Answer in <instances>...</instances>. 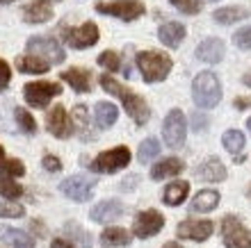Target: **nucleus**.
Listing matches in <instances>:
<instances>
[{"mask_svg":"<svg viewBox=\"0 0 251 248\" xmlns=\"http://www.w3.org/2000/svg\"><path fill=\"white\" fill-rule=\"evenodd\" d=\"M178 235L192 239V242H205L212 235V223L210 221H183L178 225Z\"/></svg>","mask_w":251,"mask_h":248,"instance_id":"4468645a","label":"nucleus"},{"mask_svg":"<svg viewBox=\"0 0 251 248\" xmlns=\"http://www.w3.org/2000/svg\"><path fill=\"white\" fill-rule=\"evenodd\" d=\"M25 100L32 107H46L48 103H50V98L53 96H60L62 89L60 85H55V82H30V85H25Z\"/></svg>","mask_w":251,"mask_h":248,"instance_id":"6e6552de","label":"nucleus"},{"mask_svg":"<svg viewBox=\"0 0 251 248\" xmlns=\"http://www.w3.org/2000/svg\"><path fill=\"white\" fill-rule=\"evenodd\" d=\"M183 169H185V164L180 162V159H176V157H167V159L158 162L151 169V178H153V180H165V178L178 176Z\"/></svg>","mask_w":251,"mask_h":248,"instance_id":"a211bd4d","label":"nucleus"},{"mask_svg":"<svg viewBox=\"0 0 251 248\" xmlns=\"http://www.w3.org/2000/svg\"><path fill=\"white\" fill-rule=\"evenodd\" d=\"M158 39L169 48H176L180 41L185 39V27L180 25V23H165V25L160 27L158 32Z\"/></svg>","mask_w":251,"mask_h":248,"instance_id":"4be33fe9","label":"nucleus"},{"mask_svg":"<svg viewBox=\"0 0 251 248\" xmlns=\"http://www.w3.org/2000/svg\"><path fill=\"white\" fill-rule=\"evenodd\" d=\"M162 225H165V216L155 212V209H146V212L137 214V219L132 223V232L142 237V239H146V237H153L155 232H160Z\"/></svg>","mask_w":251,"mask_h":248,"instance_id":"9d476101","label":"nucleus"},{"mask_svg":"<svg viewBox=\"0 0 251 248\" xmlns=\"http://www.w3.org/2000/svg\"><path fill=\"white\" fill-rule=\"evenodd\" d=\"M162 135H165L167 146L172 148H180L185 144V135H187V123L185 116L180 110H172L165 118V125H162Z\"/></svg>","mask_w":251,"mask_h":248,"instance_id":"0eeeda50","label":"nucleus"},{"mask_svg":"<svg viewBox=\"0 0 251 248\" xmlns=\"http://www.w3.org/2000/svg\"><path fill=\"white\" fill-rule=\"evenodd\" d=\"M96 9L100 14H110V16L124 21H132L144 14V5L139 0H119V2H110V5H96Z\"/></svg>","mask_w":251,"mask_h":248,"instance_id":"9b49d317","label":"nucleus"},{"mask_svg":"<svg viewBox=\"0 0 251 248\" xmlns=\"http://www.w3.org/2000/svg\"><path fill=\"white\" fill-rule=\"evenodd\" d=\"M128 164H130V150L126 146H119V148H112L107 153H100L89 169L96 171V173H114V171L126 169Z\"/></svg>","mask_w":251,"mask_h":248,"instance_id":"20e7f679","label":"nucleus"},{"mask_svg":"<svg viewBox=\"0 0 251 248\" xmlns=\"http://www.w3.org/2000/svg\"><path fill=\"white\" fill-rule=\"evenodd\" d=\"M0 2H2V5H7V2H12V0H0Z\"/></svg>","mask_w":251,"mask_h":248,"instance_id":"49530a36","label":"nucleus"},{"mask_svg":"<svg viewBox=\"0 0 251 248\" xmlns=\"http://www.w3.org/2000/svg\"><path fill=\"white\" fill-rule=\"evenodd\" d=\"M9 78H12V71H9L7 62H2V59H0V91L9 85Z\"/></svg>","mask_w":251,"mask_h":248,"instance_id":"4c0bfd02","label":"nucleus"},{"mask_svg":"<svg viewBox=\"0 0 251 248\" xmlns=\"http://www.w3.org/2000/svg\"><path fill=\"white\" fill-rule=\"evenodd\" d=\"M192 96L199 107H215L222 100V85L215 73H199L192 82Z\"/></svg>","mask_w":251,"mask_h":248,"instance_id":"f03ea898","label":"nucleus"},{"mask_svg":"<svg viewBox=\"0 0 251 248\" xmlns=\"http://www.w3.org/2000/svg\"><path fill=\"white\" fill-rule=\"evenodd\" d=\"M224 148L231 153V155H242V148H245V135L240 130H228L224 132Z\"/></svg>","mask_w":251,"mask_h":248,"instance_id":"c756f323","label":"nucleus"},{"mask_svg":"<svg viewBox=\"0 0 251 248\" xmlns=\"http://www.w3.org/2000/svg\"><path fill=\"white\" fill-rule=\"evenodd\" d=\"M50 248H73L69 242H64V239H53V246Z\"/></svg>","mask_w":251,"mask_h":248,"instance_id":"37998d69","label":"nucleus"},{"mask_svg":"<svg viewBox=\"0 0 251 248\" xmlns=\"http://www.w3.org/2000/svg\"><path fill=\"white\" fill-rule=\"evenodd\" d=\"M100 87H103L107 93L117 96V98L124 103L126 112L130 114V118L137 125H144L146 121H149L151 114H149V107H146L144 98H139L137 93H132L130 89H126V87L121 85V82H117L112 75H100Z\"/></svg>","mask_w":251,"mask_h":248,"instance_id":"f257e3e1","label":"nucleus"},{"mask_svg":"<svg viewBox=\"0 0 251 248\" xmlns=\"http://www.w3.org/2000/svg\"><path fill=\"white\" fill-rule=\"evenodd\" d=\"M23 173H25V166H23L19 159H7L5 150L0 148V176L14 178V176H23Z\"/></svg>","mask_w":251,"mask_h":248,"instance_id":"c85d7f7f","label":"nucleus"},{"mask_svg":"<svg viewBox=\"0 0 251 248\" xmlns=\"http://www.w3.org/2000/svg\"><path fill=\"white\" fill-rule=\"evenodd\" d=\"M14 116H16V125H21V130H23V132H27V135L37 132V123H34L32 114H30L27 110L16 107V110H14Z\"/></svg>","mask_w":251,"mask_h":248,"instance_id":"7c9ffc66","label":"nucleus"},{"mask_svg":"<svg viewBox=\"0 0 251 248\" xmlns=\"http://www.w3.org/2000/svg\"><path fill=\"white\" fill-rule=\"evenodd\" d=\"M249 194H251V191H249Z\"/></svg>","mask_w":251,"mask_h":248,"instance_id":"09e8293b","label":"nucleus"},{"mask_svg":"<svg viewBox=\"0 0 251 248\" xmlns=\"http://www.w3.org/2000/svg\"><path fill=\"white\" fill-rule=\"evenodd\" d=\"M62 39H64L71 48L82 50V48H89V46H94V44L99 41V27L94 25V23H85V25L71 27V30H66L64 27Z\"/></svg>","mask_w":251,"mask_h":248,"instance_id":"1a4fd4ad","label":"nucleus"},{"mask_svg":"<svg viewBox=\"0 0 251 248\" xmlns=\"http://www.w3.org/2000/svg\"><path fill=\"white\" fill-rule=\"evenodd\" d=\"M137 66H139V71H142L144 82H160L172 71V57H167L162 52L146 50L137 55Z\"/></svg>","mask_w":251,"mask_h":248,"instance_id":"7ed1b4c3","label":"nucleus"},{"mask_svg":"<svg viewBox=\"0 0 251 248\" xmlns=\"http://www.w3.org/2000/svg\"><path fill=\"white\" fill-rule=\"evenodd\" d=\"M0 194H2L5 198H19L21 194H23V189H21V187L14 182V180H9V178H2V180H0Z\"/></svg>","mask_w":251,"mask_h":248,"instance_id":"72a5a7b5","label":"nucleus"},{"mask_svg":"<svg viewBox=\"0 0 251 248\" xmlns=\"http://www.w3.org/2000/svg\"><path fill=\"white\" fill-rule=\"evenodd\" d=\"M233 41H235V46L242 48V50H251V25L238 30V32L233 34Z\"/></svg>","mask_w":251,"mask_h":248,"instance_id":"e433bc0d","label":"nucleus"},{"mask_svg":"<svg viewBox=\"0 0 251 248\" xmlns=\"http://www.w3.org/2000/svg\"><path fill=\"white\" fill-rule=\"evenodd\" d=\"M50 16H53V12H50V7H48L46 0H37V2L27 5L25 9H23V19H25L27 23H46Z\"/></svg>","mask_w":251,"mask_h":248,"instance_id":"5701e85b","label":"nucleus"},{"mask_svg":"<svg viewBox=\"0 0 251 248\" xmlns=\"http://www.w3.org/2000/svg\"><path fill=\"white\" fill-rule=\"evenodd\" d=\"M44 166H46L48 171H55V173L62 169L60 159H57V157H53V155H46V157H44Z\"/></svg>","mask_w":251,"mask_h":248,"instance_id":"ea45409f","label":"nucleus"},{"mask_svg":"<svg viewBox=\"0 0 251 248\" xmlns=\"http://www.w3.org/2000/svg\"><path fill=\"white\" fill-rule=\"evenodd\" d=\"M62 80L64 82H69V85L75 89L78 93H85L92 89V75H89V71H85V68H71V71H64L62 73Z\"/></svg>","mask_w":251,"mask_h":248,"instance_id":"aec40b11","label":"nucleus"},{"mask_svg":"<svg viewBox=\"0 0 251 248\" xmlns=\"http://www.w3.org/2000/svg\"><path fill=\"white\" fill-rule=\"evenodd\" d=\"M27 52L34 57H41L48 64H62L64 62V50L53 37H34L27 41Z\"/></svg>","mask_w":251,"mask_h":248,"instance_id":"39448f33","label":"nucleus"},{"mask_svg":"<svg viewBox=\"0 0 251 248\" xmlns=\"http://www.w3.org/2000/svg\"><path fill=\"white\" fill-rule=\"evenodd\" d=\"M242 82H245L247 87H251V75H245V78H242Z\"/></svg>","mask_w":251,"mask_h":248,"instance_id":"a18cd8bd","label":"nucleus"},{"mask_svg":"<svg viewBox=\"0 0 251 248\" xmlns=\"http://www.w3.org/2000/svg\"><path fill=\"white\" fill-rule=\"evenodd\" d=\"M197 57L201 62H208V64H217L219 59L224 57V44L219 39H205L203 44H199Z\"/></svg>","mask_w":251,"mask_h":248,"instance_id":"f3484780","label":"nucleus"},{"mask_svg":"<svg viewBox=\"0 0 251 248\" xmlns=\"http://www.w3.org/2000/svg\"><path fill=\"white\" fill-rule=\"evenodd\" d=\"M66 228H71L73 232H75V239H78L80 244H82V248H92V239H89V237H85V230H80L78 225H66Z\"/></svg>","mask_w":251,"mask_h":248,"instance_id":"58836bf2","label":"nucleus"},{"mask_svg":"<svg viewBox=\"0 0 251 248\" xmlns=\"http://www.w3.org/2000/svg\"><path fill=\"white\" fill-rule=\"evenodd\" d=\"M48 130H50V135H55V137H69L73 132V123L69 121V114H66L64 105H57V107H53V112L48 114Z\"/></svg>","mask_w":251,"mask_h":248,"instance_id":"ddd939ff","label":"nucleus"},{"mask_svg":"<svg viewBox=\"0 0 251 248\" xmlns=\"http://www.w3.org/2000/svg\"><path fill=\"white\" fill-rule=\"evenodd\" d=\"M169 2H172L176 9H180L183 14H190V16L192 14H199L201 9H203L199 0H169Z\"/></svg>","mask_w":251,"mask_h":248,"instance_id":"f704fd0d","label":"nucleus"},{"mask_svg":"<svg viewBox=\"0 0 251 248\" xmlns=\"http://www.w3.org/2000/svg\"><path fill=\"white\" fill-rule=\"evenodd\" d=\"M94 184L96 182L89 180V178H85V176H73V178H69V180L62 182V191H64L69 198H73V201L82 203V201H87V198H92Z\"/></svg>","mask_w":251,"mask_h":248,"instance_id":"f8f14e48","label":"nucleus"},{"mask_svg":"<svg viewBox=\"0 0 251 248\" xmlns=\"http://www.w3.org/2000/svg\"><path fill=\"white\" fill-rule=\"evenodd\" d=\"M121 214H124V205H121L119 201H103L92 209V219L96 223L114 221V219H119Z\"/></svg>","mask_w":251,"mask_h":248,"instance_id":"2eb2a0df","label":"nucleus"},{"mask_svg":"<svg viewBox=\"0 0 251 248\" xmlns=\"http://www.w3.org/2000/svg\"><path fill=\"white\" fill-rule=\"evenodd\" d=\"M197 176L203 182H222L226 178V166L219 159H208L197 169Z\"/></svg>","mask_w":251,"mask_h":248,"instance_id":"6ab92c4d","label":"nucleus"},{"mask_svg":"<svg viewBox=\"0 0 251 248\" xmlns=\"http://www.w3.org/2000/svg\"><path fill=\"white\" fill-rule=\"evenodd\" d=\"M235 107H238V110H247V107H251V98H235Z\"/></svg>","mask_w":251,"mask_h":248,"instance_id":"79ce46f5","label":"nucleus"},{"mask_svg":"<svg viewBox=\"0 0 251 248\" xmlns=\"http://www.w3.org/2000/svg\"><path fill=\"white\" fill-rule=\"evenodd\" d=\"M16 68H19L21 73L41 75V73L48 71V62H44L41 57H34V55H23V57L16 59Z\"/></svg>","mask_w":251,"mask_h":248,"instance_id":"b1692460","label":"nucleus"},{"mask_svg":"<svg viewBox=\"0 0 251 248\" xmlns=\"http://www.w3.org/2000/svg\"><path fill=\"white\" fill-rule=\"evenodd\" d=\"M100 239L107 246H128L130 244V232H126L124 228H107L100 235Z\"/></svg>","mask_w":251,"mask_h":248,"instance_id":"cd10ccee","label":"nucleus"},{"mask_svg":"<svg viewBox=\"0 0 251 248\" xmlns=\"http://www.w3.org/2000/svg\"><path fill=\"white\" fill-rule=\"evenodd\" d=\"M162 248H180V246H178V244H176V242H169V244H165V246H162Z\"/></svg>","mask_w":251,"mask_h":248,"instance_id":"c03bdc74","label":"nucleus"},{"mask_svg":"<svg viewBox=\"0 0 251 248\" xmlns=\"http://www.w3.org/2000/svg\"><path fill=\"white\" fill-rule=\"evenodd\" d=\"M119 112L112 103H99L96 105V121H99L100 128H110V125L117 121Z\"/></svg>","mask_w":251,"mask_h":248,"instance_id":"bb28decb","label":"nucleus"},{"mask_svg":"<svg viewBox=\"0 0 251 248\" xmlns=\"http://www.w3.org/2000/svg\"><path fill=\"white\" fill-rule=\"evenodd\" d=\"M187 191H190V184H187L185 180H180V182H172L165 189V203L167 205H180V203L187 198Z\"/></svg>","mask_w":251,"mask_h":248,"instance_id":"a878e982","label":"nucleus"},{"mask_svg":"<svg viewBox=\"0 0 251 248\" xmlns=\"http://www.w3.org/2000/svg\"><path fill=\"white\" fill-rule=\"evenodd\" d=\"M192 121H194V130H203V128H205V123H208V118H205L203 116V114H199V112H197V114H194V118H192Z\"/></svg>","mask_w":251,"mask_h":248,"instance_id":"a19ab883","label":"nucleus"},{"mask_svg":"<svg viewBox=\"0 0 251 248\" xmlns=\"http://www.w3.org/2000/svg\"><path fill=\"white\" fill-rule=\"evenodd\" d=\"M222 237L226 248H251V232L235 216H226L222 221Z\"/></svg>","mask_w":251,"mask_h":248,"instance_id":"423d86ee","label":"nucleus"},{"mask_svg":"<svg viewBox=\"0 0 251 248\" xmlns=\"http://www.w3.org/2000/svg\"><path fill=\"white\" fill-rule=\"evenodd\" d=\"M158 153H160V144H158V139H153V137H149L144 144L139 146V159H142V162L153 159Z\"/></svg>","mask_w":251,"mask_h":248,"instance_id":"2f4dec72","label":"nucleus"},{"mask_svg":"<svg viewBox=\"0 0 251 248\" xmlns=\"http://www.w3.org/2000/svg\"><path fill=\"white\" fill-rule=\"evenodd\" d=\"M212 16H215V21L222 23V25H231V23H235V21L247 19L249 12H247L245 7H224V9H217Z\"/></svg>","mask_w":251,"mask_h":248,"instance_id":"393cba45","label":"nucleus"},{"mask_svg":"<svg viewBox=\"0 0 251 248\" xmlns=\"http://www.w3.org/2000/svg\"><path fill=\"white\" fill-rule=\"evenodd\" d=\"M247 125H249V130H251V118H249V121H247Z\"/></svg>","mask_w":251,"mask_h":248,"instance_id":"de8ad7c7","label":"nucleus"},{"mask_svg":"<svg viewBox=\"0 0 251 248\" xmlns=\"http://www.w3.org/2000/svg\"><path fill=\"white\" fill-rule=\"evenodd\" d=\"M0 242L12 248H34V239L21 230H14L9 225H0Z\"/></svg>","mask_w":251,"mask_h":248,"instance_id":"dca6fc26","label":"nucleus"},{"mask_svg":"<svg viewBox=\"0 0 251 248\" xmlns=\"http://www.w3.org/2000/svg\"><path fill=\"white\" fill-rule=\"evenodd\" d=\"M25 214V209L21 207L19 203H0V216L5 219H19Z\"/></svg>","mask_w":251,"mask_h":248,"instance_id":"c9c22d12","label":"nucleus"},{"mask_svg":"<svg viewBox=\"0 0 251 248\" xmlns=\"http://www.w3.org/2000/svg\"><path fill=\"white\" fill-rule=\"evenodd\" d=\"M99 64L103 66V68H107V71L112 73V71H119V66H121V59H119V55L117 52H112V50H105L103 55L99 57Z\"/></svg>","mask_w":251,"mask_h":248,"instance_id":"473e14b6","label":"nucleus"},{"mask_svg":"<svg viewBox=\"0 0 251 248\" xmlns=\"http://www.w3.org/2000/svg\"><path fill=\"white\" fill-rule=\"evenodd\" d=\"M219 205V194L212 189H203L199 191L197 196H194V201L190 203V212L192 214H197V212H210V209H215Z\"/></svg>","mask_w":251,"mask_h":248,"instance_id":"412c9836","label":"nucleus"}]
</instances>
